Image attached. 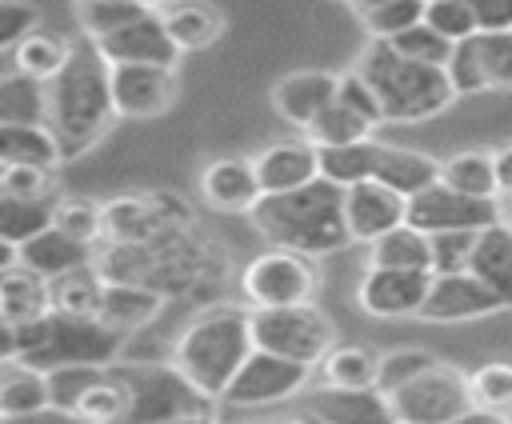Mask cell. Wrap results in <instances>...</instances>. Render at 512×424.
Returning a JSON list of instances; mask_svg holds the SVG:
<instances>
[{
	"label": "cell",
	"mask_w": 512,
	"mask_h": 424,
	"mask_svg": "<svg viewBox=\"0 0 512 424\" xmlns=\"http://www.w3.org/2000/svg\"><path fill=\"white\" fill-rule=\"evenodd\" d=\"M164 308V292L144 288V284H104V300H100V324L132 336L144 324H152Z\"/></svg>",
	"instance_id": "f1b7e54d"
},
{
	"label": "cell",
	"mask_w": 512,
	"mask_h": 424,
	"mask_svg": "<svg viewBox=\"0 0 512 424\" xmlns=\"http://www.w3.org/2000/svg\"><path fill=\"white\" fill-rule=\"evenodd\" d=\"M48 120V84L24 72H0V124H44Z\"/></svg>",
	"instance_id": "1f68e13d"
},
{
	"label": "cell",
	"mask_w": 512,
	"mask_h": 424,
	"mask_svg": "<svg viewBox=\"0 0 512 424\" xmlns=\"http://www.w3.org/2000/svg\"><path fill=\"white\" fill-rule=\"evenodd\" d=\"M128 336L84 316H64L48 312L36 324L16 328V360L40 368V372H60V368H108L124 356Z\"/></svg>",
	"instance_id": "5b68a950"
},
{
	"label": "cell",
	"mask_w": 512,
	"mask_h": 424,
	"mask_svg": "<svg viewBox=\"0 0 512 424\" xmlns=\"http://www.w3.org/2000/svg\"><path fill=\"white\" fill-rule=\"evenodd\" d=\"M476 32H512V0H464Z\"/></svg>",
	"instance_id": "816d5d0a"
},
{
	"label": "cell",
	"mask_w": 512,
	"mask_h": 424,
	"mask_svg": "<svg viewBox=\"0 0 512 424\" xmlns=\"http://www.w3.org/2000/svg\"><path fill=\"white\" fill-rule=\"evenodd\" d=\"M48 296H52V312L64 316H84V320H100V300H104V280L96 276V268H76L64 272L56 280H48Z\"/></svg>",
	"instance_id": "e575fe53"
},
{
	"label": "cell",
	"mask_w": 512,
	"mask_h": 424,
	"mask_svg": "<svg viewBox=\"0 0 512 424\" xmlns=\"http://www.w3.org/2000/svg\"><path fill=\"white\" fill-rule=\"evenodd\" d=\"M420 20H424V0H388V4L360 16V24L372 40H392V36L408 32L412 24H420Z\"/></svg>",
	"instance_id": "7bdbcfd3"
},
{
	"label": "cell",
	"mask_w": 512,
	"mask_h": 424,
	"mask_svg": "<svg viewBox=\"0 0 512 424\" xmlns=\"http://www.w3.org/2000/svg\"><path fill=\"white\" fill-rule=\"evenodd\" d=\"M440 184L464 192V196H476V200H496V156L484 152V148H472V152H456L448 160H440Z\"/></svg>",
	"instance_id": "d6a6232c"
},
{
	"label": "cell",
	"mask_w": 512,
	"mask_h": 424,
	"mask_svg": "<svg viewBox=\"0 0 512 424\" xmlns=\"http://www.w3.org/2000/svg\"><path fill=\"white\" fill-rule=\"evenodd\" d=\"M376 124H368L364 116H356L352 108H344L340 100H332L312 124H308V140L316 148H336V144H356V140H368Z\"/></svg>",
	"instance_id": "60d3db41"
},
{
	"label": "cell",
	"mask_w": 512,
	"mask_h": 424,
	"mask_svg": "<svg viewBox=\"0 0 512 424\" xmlns=\"http://www.w3.org/2000/svg\"><path fill=\"white\" fill-rule=\"evenodd\" d=\"M424 4H432V0H424Z\"/></svg>",
	"instance_id": "e7e4bbea"
},
{
	"label": "cell",
	"mask_w": 512,
	"mask_h": 424,
	"mask_svg": "<svg viewBox=\"0 0 512 424\" xmlns=\"http://www.w3.org/2000/svg\"><path fill=\"white\" fill-rule=\"evenodd\" d=\"M56 172L52 168H32V164H8L0 168V192L20 196V200H52Z\"/></svg>",
	"instance_id": "bcb514c9"
},
{
	"label": "cell",
	"mask_w": 512,
	"mask_h": 424,
	"mask_svg": "<svg viewBox=\"0 0 512 424\" xmlns=\"http://www.w3.org/2000/svg\"><path fill=\"white\" fill-rule=\"evenodd\" d=\"M248 356H252L248 308H240V304H212V308H204L180 332V340L172 348V368L208 404H216Z\"/></svg>",
	"instance_id": "3957f363"
},
{
	"label": "cell",
	"mask_w": 512,
	"mask_h": 424,
	"mask_svg": "<svg viewBox=\"0 0 512 424\" xmlns=\"http://www.w3.org/2000/svg\"><path fill=\"white\" fill-rule=\"evenodd\" d=\"M348 4H352L356 16H364V12H372V8H380V4H388V0H348Z\"/></svg>",
	"instance_id": "91938a15"
},
{
	"label": "cell",
	"mask_w": 512,
	"mask_h": 424,
	"mask_svg": "<svg viewBox=\"0 0 512 424\" xmlns=\"http://www.w3.org/2000/svg\"><path fill=\"white\" fill-rule=\"evenodd\" d=\"M320 276L308 256L288 248H264L240 268V292L248 308H292L312 304Z\"/></svg>",
	"instance_id": "9c48e42d"
},
{
	"label": "cell",
	"mask_w": 512,
	"mask_h": 424,
	"mask_svg": "<svg viewBox=\"0 0 512 424\" xmlns=\"http://www.w3.org/2000/svg\"><path fill=\"white\" fill-rule=\"evenodd\" d=\"M40 28V8L28 0H0V52H12L28 32Z\"/></svg>",
	"instance_id": "681fc988"
},
{
	"label": "cell",
	"mask_w": 512,
	"mask_h": 424,
	"mask_svg": "<svg viewBox=\"0 0 512 424\" xmlns=\"http://www.w3.org/2000/svg\"><path fill=\"white\" fill-rule=\"evenodd\" d=\"M44 408H52L48 372H40L24 360L0 364V420H20V416L44 412Z\"/></svg>",
	"instance_id": "83f0119b"
},
{
	"label": "cell",
	"mask_w": 512,
	"mask_h": 424,
	"mask_svg": "<svg viewBox=\"0 0 512 424\" xmlns=\"http://www.w3.org/2000/svg\"><path fill=\"white\" fill-rule=\"evenodd\" d=\"M168 236L164 212H156V200L148 196H120L104 204V240H124V244H152Z\"/></svg>",
	"instance_id": "4316f807"
},
{
	"label": "cell",
	"mask_w": 512,
	"mask_h": 424,
	"mask_svg": "<svg viewBox=\"0 0 512 424\" xmlns=\"http://www.w3.org/2000/svg\"><path fill=\"white\" fill-rule=\"evenodd\" d=\"M488 312H500V304L472 272H444V276L432 272V288L416 316L428 324H456V320H476Z\"/></svg>",
	"instance_id": "e0dca14e"
},
{
	"label": "cell",
	"mask_w": 512,
	"mask_h": 424,
	"mask_svg": "<svg viewBox=\"0 0 512 424\" xmlns=\"http://www.w3.org/2000/svg\"><path fill=\"white\" fill-rule=\"evenodd\" d=\"M404 224H412L424 236H436V232H480V228L496 224V200H476V196H464V192H456V188L436 180L432 188L408 196Z\"/></svg>",
	"instance_id": "7c38bea8"
},
{
	"label": "cell",
	"mask_w": 512,
	"mask_h": 424,
	"mask_svg": "<svg viewBox=\"0 0 512 424\" xmlns=\"http://www.w3.org/2000/svg\"><path fill=\"white\" fill-rule=\"evenodd\" d=\"M248 216L264 244L300 252L308 260L352 244L348 228H344V188H336L328 180H312L292 192L260 196Z\"/></svg>",
	"instance_id": "7a4b0ae2"
},
{
	"label": "cell",
	"mask_w": 512,
	"mask_h": 424,
	"mask_svg": "<svg viewBox=\"0 0 512 424\" xmlns=\"http://www.w3.org/2000/svg\"><path fill=\"white\" fill-rule=\"evenodd\" d=\"M496 156V188L500 192H512V144H504L500 152H492ZM496 192V196H500Z\"/></svg>",
	"instance_id": "db71d44e"
},
{
	"label": "cell",
	"mask_w": 512,
	"mask_h": 424,
	"mask_svg": "<svg viewBox=\"0 0 512 424\" xmlns=\"http://www.w3.org/2000/svg\"><path fill=\"white\" fill-rule=\"evenodd\" d=\"M308 376H312L308 364H296V360H284V356L252 348V356L240 364V372L232 376V384L224 388V396L216 404L220 408H236V412L268 408V404H280V400L296 396L308 384Z\"/></svg>",
	"instance_id": "30bf717a"
},
{
	"label": "cell",
	"mask_w": 512,
	"mask_h": 424,
	"mask_svg": "<svg viewBox=\"0 0 512 424\" xmlns=\"http://www.w3.org/2000/svg\"><path fill=\"white\" fill-rule=\"evenodd\" d=\"M96 52H100V60L108 68L112 64H160V68H176L180 64V52L172 48V40H168L156 8H148L132 24L116 28L112 36L96 40Z\"/></svg>",
	"instance_id": "9a60e30c"
},
{
	"label": "cell",
	"mask_w": 512,
	"mask_h": 424,
	"mask_svg": "<svg viewBox=\"0 0 512 424\" xmlns=\"http://www.w3.org/2000/svg\"><path fill=\"white\" fill-rule=\"evenodd\" d=\"M376 156H380V140H372V136L356 140V144L320 148V180H328L336 188H352L360 180H372Z\"/></svg>",
	"instance_id": "8d00e7d4"
},
{
	"label": "cell",
	"mask_w": 512,
	"mask_h": 424,
	"mask_svg": "<svg viewBox=\"0 0 512 424\" xmlns=\"http://www.w3.org/2000/svg\"><path fill=\"white\" fill-rule=\"evenodd\" d=\"M444 72L456 96L488 92V88L512 92V32H476L452 44Z\"/></svg>",
	"instance_id": "8fae6325"
},
{
	"label": "cell",
	"mask_w": 512,
	"mask_h": 424,
	"mask_svg": "<svg viewBox=\"0 0 512 424\" xmlns=\"http://www.w3.org/2000/svg\"><path fill=\"white\" fill-rule=\"evenodd\" d=\"M60 144L48 124H0V168L32 164V168H60Z\"/></svg>",
	"instance_id": "f546056e"
},
{
	"label": "cell",
	"mask_w": 512,
	"mask_h": 424,
	"mask_svg": "<svg viewBox=\"0 0 512 424\" xmlns=\"http://www.w3.org/2000/svg\"><path fill=\"white\" fill-rule=\"evenodd\" d=\"M0 424H88V420H80L76 412H68V408H44V412H32V416H20V420H0Z\"/></svg>",
	"instance_id": "f5cc1de1"
},
{
	"label": "cell",
	"mask_w": 512,
	"mask_h": 424,
	"mask_svg": "<svg viewBox=\"0 0 512 424\" xmlns=\"http://www.w3.org/2000/svg\"><path fill=\"white\" fill-rule=\"evenodd\" d=\"M148 4L144 0H76V20H80V32L84 40H104L112 36L116 28L132 24L136 16H144Z\"/></svg>",
	"instance_id": "ab89813d"
},
{
	"label": "cell",
	"mask_w": 512,
	"mask_h": 424,
	"mask_svg": "<svg viewBox=\"0 0 512 424\" xmlns=\"http://www.w3.org/2000/svg\"><path fill=\"white\" fill-rule=\"evenodd\" d=\"M92 256H96V248H88V244L64 236V232L52 228V224L16 248V264L28 268V272H36V276H44V280H56V276H64V272L88 268Z\"/></svg>",
	"instance_id": "7402d4cb"
},
{
	"label": "cell",
	"mask_w": 512,
	"mask_h": 424,
	"mask_svg": "<svg viewBox=\"0 0 512 424\" xmlns=\"http://www.w3.org/2000/svg\"><path fill=\"white\" fill-rule=\"evenodd\" d=\"M156 12H160V24H164V32H168V40L180 56L216 44L220 32H224V16L208 0H176V4L156 8Z\"/></svg>",
	"instance_id": "cb8c5ba5"
},
{
	"label": "cell",
	"mask_w": 512,
	"mask_h": 424,
	"mask_svg": "<svg viewBox=\"0 0 512 424\" xmlns=\"http://www.w3.org/2000/svg\"><path fill=\"white\" fill-rule=\"evenodd\" d=\"M248 328H252V348L308 364V368H316L324 352L336 344V328L316 304L248 308Z\"/></svg>",
	"instance_id": "8992f818"
},
{
	"label": "cell",
	"mask_w": 512,
	"mask_h": 424,
	"mask_svg": "<svg viewBox=\"0 0 512 424\" xmlns=\"http://www.w3.org/2000/svg\"><path fill=\"white\" fill-rule=\"evenodd\" d=\"M456 424H508L504 420V412H484V408H472L464 420H456Z\"/></svg>",
	"instance_id": "9f6ffc18"
},
{
	"label": "cell",
	"mask_w": 512,
	"mask_h": 424,
	"mask_svg": "<svg viewBox=\"0 0 512 424\" xmlns=\"http://www.w3.org/2000/svg\"><path fill=\"white\" fill-rule=\"evenodd\" d=\"M148 8H168V4H176V0H144Z\"/></svg>",
	"instance_id": "6125c7cd"
},
{
	"label": "cell",
	"mask_w": 512,
	"mask_h": 424,
	"mask_svg": "<svg viewBox=\"0 0 512 424\" xmlns=\"http://www.w3.org/2000/svg\"><path fill=\"white\" fill-rule=\"evenodd\" d=\"M436 356L432 352H420V348H400V352H388L380 356V368H376V388L388 396L392 388H400L404 380H412L416 372H424Z\"/></svg>",
	"instance_id": "7dc6e473"
},
{
	"label": "cell",
	"mask_w": 512,
	"mask_h": 424,
	"mask_svg": "<svg viewBox=\"0 0 512 424\" xmlns=\"http://www.w3.org/2000/svg\"><path fill=\"white\" fill-rule=\"evenodd\" d=\"M496 220L512 228V192H500V196H496Z\"/></svg>",
	"instance_id": "6f0895ef"
},
{
	"label": "cell",
	"mask_w": 512,
	"mask_h": 424,
	"mask_svg": "<svg viewBox=\"0 0 512 424\" xmlns=\"http://www.w3.org/2000/svg\"><path fill=\"white\" fill-rule=\"evenodd\" d=\"M52 228L96 248L104 240V204L92 196H56L52 200Z\"/></svg>",
	"instance_id": "74e56055"
},
{
	"label": "cell",
	"mask_w": 512,
	"mask_h": 424,
	"mask_svg": "<svg viewBox=\"0 0 512 424\" xmlns=\"http://www.w3.org/2000/svg\"><path fill=\"white\" fill-rule=\"evenodd\" d=\"M388 44H392V52H400L404 60L432 64V68H444V64H448V56H452V44H448L444 36H436L424 20H420V24H412L408 32H400V36H392Z\"/></svg>",
	"instance_id": "ee69618b"
},
{
	"label": "cell",
	"mask_w": 512,
	"mask_h": 424,
	"mask_svg": "<svg viewBox=\"0 0 512 424\" xmlns=\"http://www.w3.org/2000/svg\"><path fill=\"white\" fill-rule=\"evenodd\" d=\"M432 240V272H468V256L476 244V232H436Z\"/></svg>",
	"instance_id": "c3c4849f"
},
{
	"label": "cell",
	"mask_w": 512,
	"mask_h": 424,
	"mask_svg": "<svg viewBox=\"0 0 512 424\" xmlns=\"http://www.w3.org/2000/svg\"><path fill=\"white\" fill-rule=\"evenodd\" d=\"M200 200L212 212H252V204L260 200V184H256V168L248 156H216L200 168Z\"/></svg>",
	"instance_id": "ffe728a7"
},
{
	"label": "cell",
	"mask_w": 512,
	"mask_h": 424,
	"mask_svg": "<svg viewBox=\"0 0 512 424\" xmlns=\"http://www.w3.org/2000/svg\"><path fill=\"white\" fill-rule=\"evenodd\" d=\"M472 404L484 412H508L512 408V360H488L476 372H468Z\"/></svg>",
	"instance_id": "b9f144b4"
},
{
	"label": "cell",
	"mask_w": 512,
	"mask_h": 424,
	"mask_svg": "<svg viewBox=\"0 0 512 424\" xmlns=\"http://www.w3.org/2000/svg\"><path fill=\"white\" fill-rule=\"evenodd\" d=\"M48 224H52V200H20V196L0 192V240L4 244L20 248Z\"/></svg>",
	"instance_id": "f35d334b"
},
{
	"label": "cell",
	"mask_w": 512,
	"mask_h": 424,
	"mask_svg": "<svg viewBox=\"0 0 512 424\" xmlns=\"http://www.w3.org/2000/svg\"><path fill=\"white\" fill-rule=\"evenodd\" d=\"M424 24L436 36H444L448 44H460V40L476 36V20H472L464 0H432V4H424Z\"/></svg>",
	"instance_id": "f6af8a7d"
},
{
	"label": "cell",
	"mask_w": 512,
	"mask_h": 424,
	"mask_svg": "<svg viewBox=\"0 0 512 424\" xmlns=\"http://www.w3.org/2000/svg\"><path fill=\"white\" fill-rule=\"evenodd\" d=\"M388 404L396 412V424H456L476 408L468 372H460L456 364H444V360H432L424 372H416L412 380L392 388Z\"/></svg>",
	"instance_id": "52a82bcc"
},
{
	"label": "cell",
	"mask_w": 512,
	"mask_h": 424,
	"mask_svg": "<svg viewBox=\"0 0 512 424\" xmlns=\"http://www.w3.org/2000/svg\"><path fill=\"white\" fill-rule=\"evenodd\" d=\"M108 92H112L116 116L156 120L176 104L180 76H176V68H160V64H112L108 68Z\"/></svg>",
	"instance_id": "4fadbf2b"
},
{
	"label": "cell",
	"mask_w": 512,
	"mask_h": 424,
	"mask_svg": "<svg viewBox=\"0 0 512 424\" xmlns=\"http://www.w3.org/2000/svg\"><path fill=\"white\" fill-rule=\"evenodd\" d=\"M128 384V412L120 424H172L204 412V396L172 364H116Z\"/></svg>",
	"instance_id": "ba28073f"
},
{
	"label": "cell",
	"mask_w": 512,
	"mask_h": 424,
	"mask_svg": "<svg viewBox=\"0 0 512 424\" xmlns=\"http://www.w3.org/2000/svg\"><path fill=\"white\" fill-rule=\"evenodd\" d=\"M116 120L112 112V92H108V64L100 60L92 40H72L68 64L48 80V128L60 144V156L72 160L88 152L108 124Z\"/></svg>",
	"instance_id": "6da1fadb"
},
{
	"label": "cell",
	"mask_w": 512,
	"mask_h": 424,
	"mask_svg": "<svg viewBox=\"0 0 512 424\" xmlns=\"http://www.w3.org/2000/svg\"><path fill=\"white\" fill-rule=\"evenodd\" d=\"M8 360H16V328L0 324V364H8Z\"/></svg>",
	"instance_id": "11a10c76"
},
{
	"label": "cell",
	"mask_w": 512,
	"mask_h": 424,
	"mask_svg": "<svg viewBox=\"0 0 512 424\" xmlns=\"http://www.w3.org/2000/svg\"><path fill=\"white\" fill-rule=\"evenodd\" d=\"M172 424H220V420L208 416V412H196V416H184V420H172Z\"/></svg>",
	"instance_id": "94428289"
},
{
	"label": "cell",
	"mask_w": 512,
	"mask_h": 424,
	"mask_svg": "<svg viewBox=\"0 0 512 424\" xmlns=\"http://www.w3.org/2000/svg\"><path fill=\"white\" fill-rule=\"evenodd\" d=\"M336 72L324 68H304V72H288L272 84V108L284 124L308 132V124L336 100Z\"/></svg>",
	"instance_id": "d6986e66"
},
{
	"label": "cell",
	"mask_w": 512,
	"mask_h": 424,
	"mask_svg": "<svg viewBox=\"0 0 512 424\" xmlns=\"http://www.w3.org/2000/svg\"><path fill=\"white\" fill-rule=\"evenodd\" d=\"M68 52H72V40L56 36V32H48V28H36V32H28V36L12 48V68L24 72V76H32V80H44V84H48V80L68 64Z\"/></svg>",
	"instance_id": "d590c367"
},
{
	"label": "cell",
	"mask_w": 512,
	"mask_h": 424,
	"mask_svg": "<svg viewBox=\"0 0 512 424\" xmlns=\"http://www.w3.org/2000/svg\"><path fill=\"white\" fill-rule=\"evenodd\" d=\"M432 288V272L424 268H368L364 280L356 284V304L368 316L380 320H400V316H416L424 296Z\"/></svg>",
	"instance_id": "5bb4252c"
},
{
	"label": "cell",
	"mask_w": 512,
	"mask_h": 424,
	"mask_svg": "<svg viewBox=\"0 0 512 424\" xmlns=\"http://www.w3.org/2000/svg\"><path fill=\"white\" fill-rule=\"evenodd\" d=\"M368 268H424L432 272V240L412 224H400L368 244Z\"/></svg>",
	"instance_id": "4dcf8cb0"
},
{
	"label": "cell",
	"mask_w": 512,
	"mask_h": 424,
	"mask_svg": "<svg viewBox=\"0 0 512 424\" xmlns=\"http://www.w3.org/2000/svg\"><path fill=\"white\" fill-rule=\"evenodd\" d=\"M320 424H396V412L380 388H320L312 396Z\"/></svg>",
	"instance_id": "603a6c76"
},
{
	"label": "cell",
	"mask_w": 512,
	"mask_h": 424,
	"mask_svg": "<svg viewBox=\"0 0 512 424\" xmlns=\"http://www.w3.org/2000/svg\"><path fill=\"white\" fill-rule=\"evenodd\" d=\"M356 76L372 88L380 116L392 124H416L440 116L456 100V88L448 84L444 68L404 60L400 52H392L388 40H368V48L356 60Z\"/></svg>",
	"instance_id": "277c9868"
},
{
	"label": "cell",
	"mask_w": 512,
	"mask_h": 424,
	"mask_svg": "<svg viewBox=\"0 0 512 424\" xmlns=\"http://www.w3.org/2000/svg\"><path fill=\"white\" fill-rule=\"evenodd\" d=\"M468 272L496 296L500 308H512V228L508 224H488L476 232Z\"/></svg>",
	"instance_id": "44dd1931"
},
{
	"label": "cell",
	"mask_w": 512,
	"mask_h": 424,
	"mask_svg": "<svg viewBox=\"0 0 512 424\" xmlns=\"http://www.w3.org/2000/svg\"><path fill=\"white\" fill-rule=\"evenodd\" d=\"M380 356L364 344H332L320 360L324 388H376Z\"/></svg>",
	"instance_id": "836d02e7"
},
{
	"label": "cell",
	"mask_w": 512,
	"mask_h": 424,
	"mask_svg": "<svg viewBox=\"0 0 512 424\" xmlns=\"http://www.w3.org/2000/svg\"><path fill=\"white\" fill-rule=\"evenodd\" d=\"M252 168H256L260 196L292 192V188H304V184L320 180V148L308 136L276 140V144H268V148L256 152Z\"/></svg>",
	"instance_id": "2e32d148"
},
{
	"label": "cell",
	"mask_w": 512,
	"mask_h": 424,
	"mask_svg": "<svg viewBox=\"0 0 512 424\" xmlns=\"http://www.w3.org/2000/svg\"><path fill=\"white\" fill-rule=\"evenodd\" d=\"M268 424H300V420H268Z\"/></svg>",
	"instance_id": "be15d7a7"
},
{
	"label": "cell",
	"mask_w": 512,
	"mask_h": 424,
	"mask_svg": "<svg viewBox=\"0 0 512 424\" xmlns=\"http://www.w3.org/2000/svg\"><path fill=\"white\" fill-rule=\"evenodd\" d=\"M12 264H16V248H12V244H4V240H0V272H8V268H12Z\"/></svg>",
	"instance_id": "680465c9"
},
{
	"label": "cell",
	"mask_w": 512,
	"mask_h": 424,
	"mask_svg": "<svg viewBox=\"0 0 512 424\" xmlns=\"http://www.w3.org/2000/svg\"><path fill=\"white\" fill-rule=\"evenodd\" d=\"M52 312V296H48V280L12 264L8 272H0V324L8 328H24L36 324L40 316Z\"/></svg>",
	"instance_id": "484cf974"
},
{
	"label": "cell",
	"mask_w": 512,
	"mask_h": 424,
	"mask_svg": "<svg viewBox=\"0 0 512 424\" xmlns=\"http://www.w3.org/2000/svg\"><path fill=\"white\" fill-rule=\"evenodd\" d=\"M404 196H396L392 188L376 184V180H360L352 188H344V228L348 240L356 244H372L384 232L404 224Z\"/></svg>",
	"instance_id": "ac0fdd59"
},
{
	"label": "cell",
	"mask_w": 512,
	"mask_h": 424,
	"mask_svg": "<svg viewBox=\"0 0 512 424\" xmlns=\"http://www.w3.org/2000/svg\"><path fill=\"white\" fill-rule=\"evenodd\" d=\"M336 100L344 104V108H352L356 116H364L368 124H384V116H380V104H376V96H372V88L356 76V68L352 72H344L340 80H336Z\"/></svg>",
	"instance_id": "f907efd6"
},
{
	"label": "cell",
	"mask_w": 512,
	"mask_h": 424,
	"mask_svg": "<svg viewBox=\"0 0 512 424\" xmlns=\"http://www.w3.org/2000/svg\"><path fill=\"white\" fill-rule=\"evenodd\" d=\"M372 180L408 200V196H416V192H424V188H432V184L440 180V160H432V156H424V152H416V148L380 144Z\"/></svg>",
	"instance_id": "d4e9b609"
}]
</instances>
